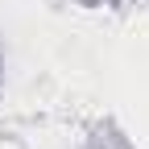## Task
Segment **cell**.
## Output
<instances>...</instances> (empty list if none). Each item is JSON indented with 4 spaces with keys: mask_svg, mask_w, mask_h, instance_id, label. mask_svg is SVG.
I'll return each mask as SVG.
<instances>
[]
</instances>
